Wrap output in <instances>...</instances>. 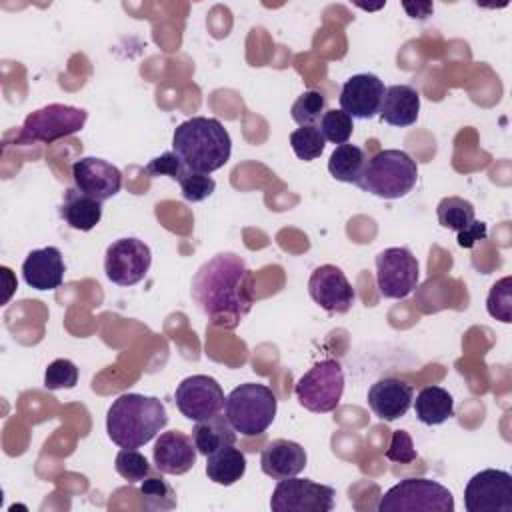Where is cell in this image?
Listing matches in <instances>:
<instances>
[{"mask_svg":"<svg viewBox=\"0 0 512 512\" xmlns=\"http://www.w3.org/2000/svg\"><path fill=\"white\" fill-rule=\"evenodd\" d=\"M418 280L420 266L408 248L392 246L376 256V288L384 298H406L414 292Z\"/></svg>","mask_w":512,"mask_h":512,"instance_id":"9c48e42d","label":"cell"},{"mask_svg":"<svg viewBox=\"0 0 512 512\" xmlns=\"http://www.w3.org/2000/svg\"><path fill=\"white\" fill-rule=\"evenodd\" d=\"M384 92V82L376 74H354L342 84L340 110L350 118H374L380 112Z\"/></svg>","mask_w":512,"mask_h":512,"instance_id":"2e32d148","label":"cell"},{"mask_svg":"<svg viewBox=\"0 0 512 512\" xmlns=\"http://www.w3.org/2000/svg\"><path fill=\"white\" fill-rule=\"evenodd\" d=\"M464 508L468 512H512V476L496 468L480 470L464 488Z\"/></svg>","mask_w":512,"mask_h":512,"instance_id":"7c38bea8","label":"cell"},{"mask_svg":"<svg viewBox=\"0 0 512 512\" xmlns=\"http://www.w3.org/2000/svg\"><path fill=\"white\" fill-rule=\"evenodd\" d=\"M386 458L392 462L408 464L418 458V452L414 448V442L406 430H394L390 446L386 448Z\"/></svg>","mask_w":512,"mask_h":512,"instance_id":"8d00e7d4","label":"cell"},{"mask_svg":"<svg viewBox=\"0 0 512 512\" xmlns=\"http://www.w3.org/2000/svg\"><path fill=\"white\" fill-rule=\"evenodd\" d=\"M290 146L300 160L310 162L324 152L326 140L318 126H300L290 134Z\"/></svg>","mask_w":512,"mask_h":512,"instance_id":"f546056e","label":"cell"},{"mask_svg":"<svg viewBox=\"0 0 512 512\" xmlns=\"http://www.w3.org/2000/svg\"><path fill=\"white\" fill-rule=\"evenodd\" d=\"M78 384V368L68 358H58L48 364L44 372V386L48 390H62L74 388Z\"/></svg>","mask_w":512,"mask_h":512,"instance_id":"836d02e7","label":"cell"},{"mask_svg":"<svg viewBox=\"0 0 512 512\" xmlns=\"http://www.w3.org/2000/svg\"><path fill=\"white\" fill-rule=\"evenodd\" d=\"M454 512L452 492L430 478H404L380 496L378 512Z\"/></svg>","mask_w":512,"mask_h":512,"instance_id":"8992f818","label":"cell"},{"mask_svg":"<svg viewBox=\"0 0 512 512\" xmlns=\"http://www.w3.org/2000/svg\"><path fill=\"white\" fill-rule=\"evenodd\" d=\"M296 400L310 412L328 414L338 408L344 394V370L334 358L316 362L304 372L294 388Z\"/></svg>","mask_w":512,"mask_h":512,"instance_id":"52a82bcc","label":"cell"},{"mask_svg":"<svg viewBox=\"0 0 512 512\" xmlns=\"http://www.w3.org/2000/svg\"><path fill=\"white\" fill-rule=\"evenodd\" d=\"M196 456L198 450L192 436L178 430L162 432L152 448L154 466L162 474H186L196 464Z\"/></svg>","mask_w":512,"mask_h":512,"instance_id":"e0dca14e","label":"cell"},{"mask_svg":"<svg viewBox=\"0 0 512 512\" xmlns=\"http://www.w3.org/2000/svg\"><path fill=\"white\" fill-rule=\"evenodd\" d=\"M416 418L426 426H438L454 414V398L440 386H426L414 400Z\"/></svg>","mask_w":512,"mask_h":512,"instance_id":"d4e9b609","label":"cell"},{"mask_svg":"<svg viewBox=\"0 0 512 512\" xmlns=\"http://www.w3.org/2000/svg\"><path fill=\"white\" fill-rule=\"evenodd\" d=\"M166 424V408L156 396L128 392L118 396L106 412L108 438L120 448L148 444Z\"/></svg>","mask_w":512,"mask_h":512,"instance_id":"3957f363","label":"cell"},{"mask_svg":"<svg viewBox=\"0 0 512 512\" xmlns=\"http://www.w3.org/2000/svg\"><path fill=\"white\" fill-rule=\"evenodd\" d=\"M178 184L182 190V198L188 202H202L216 190V182L212 176L194 170H186Z\"/></svg>","mask_w":512,"mask_h":512,"instance_id":"e575fe53","label":"cell"},{"mask_svg":"<svg viewBox=\"0 0 512 512\" xmlns=\"http://www.w3.org/2000/svg\"><path fill=\"white\" fill-rule=\"evenodd\" d=\"M140 494L144 500V508H148V510L176 508V492L162 476L148 474L140 484Z\"/></svg>","mask_w":512,"mask_h":512,"instance_id":"83f0119b","label":"cell"},{"mask_svg":"<svg viewBox=\"0 0 512 512\" xmlns=\"http://www.w3.org/2000/svg\"><path fill=\"white\" fill-rule=\"evenodd\" d=\"M306 462L308 456L304 446L286 438H276L268 442L260 454L262 472L274 480L298 476L306 468Z\"/></svg>","mask_w":512,"mask_h":512,"instance_id":"d6986e66","label":"cell"},{"mask_svg":"<svg viewBox=\"0 0 512 512\" xmlns=\"http://www.w3.org/2000/svg\"><path fill=\"white\" fill-rule=\"evenodd\" d=\"M320 132L324 136V140L332 142V144H346L348 138L354 132V122L352 118L344 112V110H326L320 118Z\"/></svg>","mask_w":512,"mask_h":512,"instance_id":"1f68e13d","label":"cell"},{"mask_svg":"<svg viewBox=\"0 0 512 512\" xmlns=\"http://www.w3.org/2000/svg\"><path fill=\"white\" fill-rule=\"evenodd\" d=\"M172 150L188 170L210 174L230 160L232 138L218 118L192 116L176 126Z\"/></svg>","mask_w":512,"mask_h":512,"instance_id":"7a4b0ae2","label":"cell"},{"mask_svg":"<svg viewBox=\"0 0 512 512\" xmlns=\"http://www.w3.org/2000/svg\"><path fill=\"white\" fill-rule=\"evenodd\" d=\"M366 152L354 144H340L328 158V172L332 178L340 182H348L360 186L364 166H366Z\"/></svg>","mask_w":512,"mask_h":512,"instance_id":"484cf974","label":"cell"},{"mask_svg":"<svg viewBox=\"0 0 512 512\" xmlns=\"http://www.w3.org/2000/svg\"><path fill=\"white\" fill-rule=\"evenodd\" d=\"M368 406L380 420L392 422L402 418L414 400V390L400 378H380L368 388Z\"/></svg>","mask_w":512,"mask_h":512,"instance_id":"ac0fdd59","label":"cell"},{"mask_svg":"<svg viewBox=\"0 0 512 512\" xmlns=\"http://www.w3.org/2000/svg\"><path fill=\"white\" fill-rule=\"evenodd\" d=\"M246 472V456L240 448L224 446L206 456V476L220 486H232Z\"/></svg>","mask_w":512,"mask_h":512,"instance_id":"603a6c76","label":"cell"},{"mask_svg":"<svg viewBox=\"0 0 512 512\" xmlns=\"http://www.w3.org/2000/svg\"><path fill=\"white\" fill-rule=\"evenodd\" d=\"M476 216L474 204L460 198V196H446L438 202L436 206V218L440 222V226L448 228V230H464Z\"/></svg>","mask_w":512,"mask_h":512,"instance_id":"4316f807","label":"cell"},{"mask_svg":"<svg viewBox=\"0 0 512 512\" xmlns=\"http://www.w3.org/2000/svg\"><path fill=\"white\" fill-rule=\"evenodd\" d=\"M276 408V394L258 382L236 386L224 400V416L242 436L264 434L276 418Z\"/></svg>","mask_w":512,"mask_h":512,"instance_id":"5b68a950","label":"cell"},{"mask_svg":"<svg viewBox=\"0 0 512 512\" xmlns=\"http://www.w3.org/2000/svg\"><path fill=\"white\" fill-rule=\"evenodd\" d=\"M324 112H326V98L318 90L302 92L290 108V116L298 126H314Z\"/></svg>","mask_w":512,"mask_h":512,"instance_id":"f1b7e54d","label":"cell"},{"mask_svg":"<svg viewBox=\"0 0 512 512\" xmlns=\"http://www.w3.org/2000/svg\"><path fill=\"white\" fill-rule=\"evenodd\" d=\"M334 496L336 490L332 486L292 476L278 480L270 496V508L274 512H330Z\"/></svg>","mask_w":512,"mask_h":512,"instance_id":"30bf717a","label":"cell"},{"mask_svg":"<svg viewBox=\"0 0 512 512\" xmlns=\"http://www.w3.org/2000/svg\"><path fill=\"white\" fill-rule=\"evenodd\" d=\"M86 118L88 112L84 108L68 104H48L44 108L30 112L24 118L20 134L16 136V144H50L58 138L80 132L86 124Z\"/></svg>","mask_w":512,"mask_h":512,"instance_id":"ba28073f","label":"cell"},{"mask_svg":"<svg viewBox=\"0 0 512 512\" xmlns=\"http://www.w3.org/2000/svg\"><path fill=\"white\" fill-rule=\"evenodd\" d=\"M308 294L320 308L330 314H346L356 300V292L346 274L334 264H322L314 268L308 278Z\"/></svg>","mask_w":512,"mask_h":512,"instance_id":"5bb4252c","label":"cell"},{"mask_svg":"<svg viewBox=\"0 0 512 512\" xmlns=\"http://www.w3.org/2000/svg\"><path fill=\"white\" fill-rule=\"evenodd\" d=\"M402 6H404V10H406L412 18H418V20L428 18V16H430V12L434 10V6H432L430 2H416V4H412V2H404Z\"/></svg>","mask_w":512,"mask_h":512,"instance_id":"f35d334b","label":"cell"},{"mask_svg":"<svg viewBox=\"0 0 512 512\" xmlns=\"http://www.w3.org/2000/svg\"><path fill=\"white\" fill-rule=\"evenodd\" d=\"M116 472L128 482H142L150 474V464L136 448H122L114 460Z\"/></svg>","mask_w":512,"mask_h":512,"instance_id":"d6a6232c","label":"cell"},{"mask_svg":"<svg viewBox=\"0 0 512 512\" xmlns=\"http://www.w3.org/2000/svg\"><path fill=\"white\" fill-rule=\"evenodd\" d=\"M74 186L86 196L104 202L122 188V172L104 158L84 156L72 164Z\"/></svg>","mask_w":512,"mask_h":512,"instance_id":"9a60e30c","label":"cell"},{"mask_svg":"<svg viewBox=\"0 0 512 512\" xmlns=\"http://www.w3.org/2000/svg\"><path fill=\"white\" fill-rule=\"evenodd\" d=\"M380 118L390 126H412L420 114V94L408 84L388 86L380 106Z\"/></svg>","mask_w":512,"mask_h":512,"instance_id":"44dd1931","label":"cell"},{"mask_svg":"<svg viewBox=\"0 0 512 512\" xmlns=\"http://www.w3.org/2000/svg\"><path fill=\"white\" fill-rule=\"evenodd\" d=\"M186 170H188V168L184 166V162L178 158V154H176L174 150L164 152V154L152 158V160L146 164V168H144V172H146L148 176H152V178H156V176H168V178H172V180H176V182L184 176Z\"/></svg>","mask_w":512,"mask_h":512,"instance_id":"d590c367","label":"cell"},{"mask_svg":"<svg viewBox=\"0 0 512 512\" xmlns=\"http://www.w3.org/2000/svg\"><path fill=\"white\" fill-rule=\"evenodd\" d=\"M176 408L188 420L200 422L220 414L224 408V392L218 380L206 374H194L184 378L174 392Z\"/></svg>","mask_w":512,"mask_h":512,"instance_id":"4fadbf2b","label":"cell"},{"mask_svg":"<svg viewBox=\"0 0 512 512\" xmlns=\"http://www.w3.org/2000/svg\"><path fill=\"white\" fill-rule=\"evenodd\" d=\"M192 440L196 444L198 454H212L224 446L236 444V430L230 426L226 416H212L206 420H200L192 428Z\"/></svg>","mask_w":512,"mask_h":512,"instance_id":"cb8c5ba5","label":"cell"},{"mask_svg":"<svg viewBox=\"0 0 512 512\" xmlns=\"http://www.w3.org/2000/svg\"><path fill=\"white\" fill-rule=\"evenodd\" d=\"M486 236H488V228H486V224L474 218V220H472L464 230H460V232H458L456 242H458V246H460V248H472L476 242L486 240Z\"/></svg>","mask_w":512,"mask_h":512,"instance_id":"74e56055","label":"cell"},{"mask_svg":"<svg viewBox=\"0 0 512 512\" xmlns=\"http://www.w3.org/2000/svg\"><path fill=\"white\" fill-rule=\"evenodd\" d=\"M152 264L148 244L138 238H118L104 254L106 278L118 286H134L146 278Z\"/></svg>","mask_w":512,"mask_h":512,"instance_id":"8fae6325","label":"cell"},{"mask_svg":"<svg viewBox=\"0 0 512 512\" xmlns=\"http://www.w3.org/2000/svg\"><path fill=\"white\" fill-rule=\"evenodd\" d=\"M64 258L56 246H46L28 252L22 264L24 282L36 290H56L64 280Z\"/></svg>","mask_w":512,"mask_h":512,"instance_id":"ffe728a7","label":"cell"},{"mask_svg":"<svg viewBox=\"0 0 512 512\" xmlns=\"http://www.w3.org/2000/svg\"><path fill=\"white\" fill-rule=\"evenodd\" d=\"M486 310L492 318L504 324L512 322V278L510 276H504L496 284H492L486 298Z\"/></svg>","mask_w":512,"mask_h":512,"instance_id":"4dcf8cb0","label":"cell"},{"mask_svg":"<svg viewBox=\"0 0 512 512\" xmlns=\"http://www.w3.org/2000/svg\"><path fill=\"white\" fill-rule=\"evenodd\" d=\"M418 182V164L404 150H378L366 160L360 190L384 200H396L412 192Z\"/></svg>","mask_w":512,"mask_h":512,"instance_id":"277c9868","label":"cell"},{"mask_svg":"<svg viewBox=\"0 0 512 512\" xmlns=\"http://www.w3.org/2000/svg\"><path fill=\"white\" fill-rule=\"evenodd\" d=\"M190 292L210 324L236 328L254 304L252 272L242 256L218 252L196 270Z\"/></svg>","mask_w":512,"mask_h":512,"instance_id":"6da1fadb","label":"cell"},{"mask_svg":"<svg viewBox=\"0 0 512 512\" xmlns=\"http://www.w3.org/2000/svg\"><path fill=\"white\" fill-rule=\"evenodd\" d=\"M60 216L64 222L80 232L92 230L100 218H102V202L86 196L76 186L68 188L64 192L62 204H60Z\"/></svg>","mask_w":512,"mask_h":512,"instance_id":"7402d4cb","label":"cell"}]
</instances>
